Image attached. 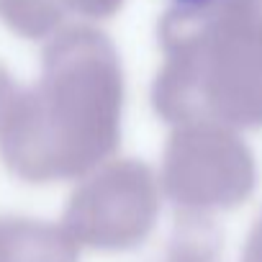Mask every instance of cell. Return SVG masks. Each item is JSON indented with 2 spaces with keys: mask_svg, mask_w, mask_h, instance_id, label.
Masks as SVG:
<instances>
[{
  "mask_svg": "<svg viewBox=\"0 0 262 262\" xmlns=\"http://www.w3.org/2000/svg\"><path fill=\"white\" fill-rule=\"evenodd\" d=\"M165 178L178 195L234 198L254 178V160L234 126L185 121L165 144Z\"/></svg>",
  "mask_w": 262,
  "mask_h": 262,
  "instance_id": "obj_3",
  "label": "cell"
},
{
  "mask_svg": "<svg viewBox=\"0 0 262 262\" xmlns=\"http://www.w3.org/2000/svg\"><path fill=\"white\" fill-rule=\"evenodd\" d=\"M0 21L24 39H49L64 26L67 13L59 0H0Z\"/></svg>",
  "mask_w": 262,
  "mask_h": 262,
  "instance_id": "obj_4",
  "label": "cell"
},
{
  "mask_svg": "<svg viewBox=\"0 0 262 262\" xmlns=\"http://www.w3.org/2000/svg\"><path fill=\"white\" fill-rule=\"evenodd\" d=\"M155 111L170 123L262 128V0L178 6L160 24Z\"/></svg>",
  "mask_w": 262,
  "mask_h": 262,
  "instance_id": "obj_2",
  "label": "cell"
},
{
  "mask_svg": "<svg viewBox=\"0 0 262 262\" xmlns=\"http://www.w3.org/2000/svg\"><path fill=\"white\" fill-rule=\"evenodd\" d=\"M123 70L93 26H62L47 39L41 77L21 90L0 126V157L31 183L72 178L118 147Z\"/></svg>",
  "mask_w": 262,
  "mask_h": 262,
  "instance_id": "obj_1",
  "label": "cell"
},
{
  "mask_svg": "<svg viewBox=\"0 0 262 262\" xmlns=\"http://www.w3.org/2000/svg\"><path fill=\"white\" fill-rule=\"evenodd\" d=\"M59 6L64 8L67 18L80 16L88 21H100L116 16L123 6V0H59Z\"/></svg>",
  "mask_w": 262,
  "mask_h": 262,
  "instance_id": "obj_5",
  "label": "cell"
},
{
  "mask_svg": "<svg viewBox=\"0 0 262 262\" xmlns=\"http://www.w3.org/2000/svg\"><path fill=\"white\" fill-rule=\"evenodd\" d=\"M18 93H21V88L16 85L13 75L3 64H0V126L6 123V118H8V113H11L16 98H18Z\"/></svg>",
  "mask_w": 262,
  "mask_h": 262,
  "instance_id": "obj_6",
  "label": "cell"
},
{
  "mask_svg": "<svg viewBox=\"0 0 262 262\" xmlns=\"http://www.w3.org/2000/svg\"><path fill=\"white\" fill-rule=\"evenodd\" d=\"M201 3H208V0H178V6H201Z\"/></svg>",
  "mask_w": 262,
  "mask_h": 262,
  "instance_id": "obj_7",
  "label": "cell"
}]
</instances>
